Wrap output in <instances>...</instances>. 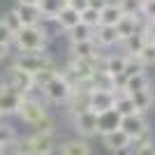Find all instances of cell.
Instances as JSON below:
<instances>
[{
  "mask_svg": "<svg viewBox=\"0 0 155 155\" xmlns=\"http://www.w3.org/2000/svg\"><path fill=\"white\" fill-rule=\"evenodd\" d=\"M51 42V32L44 23L37 26H23L16 35H14L12 46L16 49V53H42L49 49Z\"/></svg>",
  "mask_w": 155,
  "mask_h": 155,
  "instance_id": "obj_1",
  "label": "cell"
},
{
  "mask_svg": "<svg viewBox=\"0 0 155 155\" xmlns=\"http://www.w3.org/2000/svg\"><path fill=\"white\" fill-rule=\"evenodd\" d=\"M0 86H5V88H9V91L19 93L21 97L32 95V93L37 91V88H35V77L28 74V72H23L21 67H16L14 63L2 72V77H0Z\"/></svg>",
  "mask_w": 155,
  "mask_h": 155,
  "instance_id": "obj_2",
  "label": "cell"
},
{
  "mask_svg": "<svg viewBox=\"0 0 155 155\" xmlns=\"http://www.w3.org/2000/svg\"><path fill=\"white\" fill-rule=\"evenodd\" d=\"M39 91H42V95H44V100L49 104H65L70 100L74 88H72V84L63 77V72H58V74H56L51 81H46Z\"/></svg>",
  "mask_w": 155,
  "mask_h": 155,
  "instance_id": "obj_3",
  "label": "cell"
},
{
  "mask_svg": "<svg viewBox=\"0 0 155 155\" xmlns=\"http://www.w3.org/2000/svg\"><path fill=\"white\" fill-rule=\"evenodd\" d=\"M51 63H56V60H53L51 53H46V51H42V53H16V58H14V65L21 67L23 72H28V74H32V77L37 72H42L44 67H49Z\"/></svg>",
  "mask_w": 155,
  "mask_h": 155,
  "instance_id": "obj_4",
  "label": "cell"
},
{
  "mask_svg": "<svg viewBox=\"0 0 155 155\" xmlns=\"http://www.w3.org/2000/svg\"><path fill=\"white\" fill-rule=\"evenodd\" d=\"M46 114H49V111H46V107L42 104V100H37V97H32V95L23 97L19 111H16V116H19L23 123H28V125H35L39 118H44Z\"/></svg>",
  "mask_w": 155,
  "mask_h": 155,
  "instance_id": "obj_5",
  "label": "cell"
},
{
  "mask_svg": "<svg viewBox=\"0 0 155 155\" xmlns=\"http://www.w3.org/2000/svg\"><path fill=\"white\" fill-rule=\"evenodd\" d=\"M72 125H74V130L79 132V137H84V139H91V137L100 134V132H97V114L91 111V109L77 114V116L72 118Z\"/></svg>",
  "mask_w": 155,
  "mask_h": 155,
  "instance_id": "obj_6",
  "label": "cell"
},
{
  "mask_svg": "<svg viewBox=\"0 0 155 155\" xmlns=\"http://www.w3.org/2000/svg\"><path fill=\"white\" fill-rule=\"evenodd\" d=\"M100 139H102V146L107 150H111V153H125V150H130V141H132L120 127L114 130V132H107V134H100Z\"/></svg>",
  "mask_w": 155,
  "mask_h": 155,
  "instance_id": "obj_7",
  "label": "cell"
},
{
  "mask_svg": "<svg viewBox=\"0 0 155 155\" xmlns=\"http://www.w3.org/2000/svg\"><path fill=\"white\" fill-rule=\"evenodd\" d=\"M120 130H123L130 139H134V137L143 134V132L150 130V127H148V120H146L143 114H130V116L120 118Z\"/></svg>",
  "mask_w": 155,
  "mask_h": 155,
  "instance_id": "obj_8",
  "label": "cell"
},
{
  "mask_svg": "<svg viewBox=\"0 0 155 155\" xmlns=\"http://www.w3.org/2000/svg\"><path fill=\"white\" fill-rule=\"evenodd\" d=\"M21 100H23V97H21L19 93L0 86V116H16V111H19V107H21Z\"/></svg>",
  "mask_w": 155,
  "mask_h": 155,
  "instance_id": "obj_9",
  "label": "cell"
},
{
  "mask_svg": "<svg viewBox=\"0 0 155 155\" xmlns=\"http://www.w3.org/2000/svg\"><path fill=\"white\" fill-rule=\"evenodd\" d=\"M91 111L95 114H102L107 109H114V102H116V91H91Z\"/></svg>",
  "mask_w": 155,
  "mask_h": 155,
  "instance_id": "obj_10",
  "label": "cell"
},
{
  "mask_svg": "<svg viewBox=\"0 0 155 155\" xmlns=\"http://www.w3.org/2000/svg\"><path fill=\"white\" fill-rule=\"evenodd\" d=\"M97 53H102V49L95 44V39L70 42V46H67V56H72V58H95Z\"/></svg>",
  "mask_w": 155,
  "mask_h": 155,
  "instance_id": "obj_11",
  "label": "cell"
},
{
  "mask_svg": "<svg viewBox=\"0 0 155 155\" xmlns=\"http://www.w3.org/2000/svg\"><path fill=\"white\" fill-rule=\"evenodd\" d=\"M93 39H95V44L100 46V49H109V46H118L120 44V37H118V32H116V26H97Z\"/></svg>",
  "mask_w": 155,
  "mask_h": 155,
  "instance_id": "obj_12",
  "label": "cell"
},
{
  "mask_svg": "<svg viewBox=\"0 0 155 155\" xmlns=\"http://www.w3.org/2000/svg\"><path fill=\"white\" fill-rule=\"evenodd\" d=\"M12 9L16 12V16L21 19V23H23V26H37V23H42V12H39L37 5H23V2H14Z\"/></svg>",
  "mask_w": 155,
  "mask_h": 155,
  "instance_id": "obj_13",
  "label": "cell"
},
{
  "mask_svg": "<svg viewBox=\"0 0 155 155\" xmlns=\"http://www.w3.org/2000/svg\"><path fill=\"white\" fill-rule=\"evenodd\" d=\"M120 114L116 109H107L102 114H97V132L100 134H107V132H114V130L120 127Z\"/></svg>",
  "mask_w": 155,
  "mask_h": 155,
  "instance_id": "obj_14",
  "label": "cell"
},
{
  "mask_svg": "<svg viewBox=\"0 0 155 155\" xmlns=\"http://www.w3.org/2000/svg\"><path fill=\"white\" fill-rule=\"evenodd\" d=\"M60 155H93V146L88 143V139H70V141L60 143Z\"/></svg>",
  "mask_w": 155,
  "mask_h": 155,
  "instance_id": "obj_15",
  "label": "cell"
},
{
  "mask_svg": "<svg viewBox=\"0 0 155 155\" xmlns=\"http://www.w3.org/2000/svg\"><path fill=\"white\" fill-rule=\"evenodd\" d=\"M77 23H81V16H79V12H74V9L67 7V5H65L63 9H60V14L53 19V26L58 28V30H63V32L72 30Z\"/></svg>",
  "mask_w": 155,
  "mask_h": 155,
  "instance_id": "obj_16",
  "label": "cell"
},
{
  "mask_svg": "<svg viewBox=\"0 0 155 155\" xmlns=\"http://www.w3.org/2000/svg\"><path fill=\"white\" fill-rule=\"evenodd\" d=\"M67 5V0H39V12H42V23L49 26L53 23V19L60 14V9Z\"/></svg>",
  "mask_w": 155,
  "mask_h": 155,
  "instance_id": "obj_17",
  "label": "cell"
},
{
  "mask_svg": "<svg viewBox=\"0 0 155 155\" xmlns=\"http://www.w3.org/2000/svg\"><path fill=\"white\" fill-rule=\"evenodd\" d=\"M141 28H143L141 16H123V19L116 23V32H118V37H120V42L127 39L130 35H134L137 30H141Z\"/></svg>",
  "mask_w": 155,
  "mask_h": 155,
  "instance_id": "obj_18",
  "label": "cell"
},
{
  "mask_svg": "<svg viewBox=\"0 0 155 155\" xmlns=\"http://www.w3.org/2000/svg\"><path fill=\"white\" fill-rule=\"evenodd\" d=\"M148 39H150V37H148V32L141 28V30H137L134 35H130L127 39H123V42H120L118 46L123 49V53H139Z\"/></svg>",
  "mask_w": 155,
  "mask_h": 155,
  "instance_id": "obj_19",
  "label": "cell"
},
{
  "mask_svg": "<svg viewBox=\"0 0 155 155\" xmlns=\"http://www.w3.org/2000/svg\"><path fill=\"white\" fill-rule=\"evenodd\" d=\"M130 97H132V102H134L137 114H146V111H150V107H153V102H155L153 91H150V88H143V91L130 93Z\"/></svg>",
  "mask_w": 155,
  "mask_h": 155,
  "instance_id": "obj_20",
  "label": "cell"
},
{
  "mask_svg": "<svg viewBox=\"0 0 155 155\" xmlns=\"http://www.w3.org/2000/svg\"><path fill=\"white\" fill-rule=\"evenodd\" d=\"M123 16H125V14H123V9L118 7V2H114V0H111L109 5L100 12V26H116Z\"/></svg>",
  "mask_w": 155,
  "mask_h": 155,
  "instance_id": "obj_21",
  "label": "cell"
},
{
  "mask_svg": "<svg viewBox=\"0 0 155 155\" xmlns=\"http://www.w3.org/2000/svg\"><path fill=\"white\" fill-rule=\"evenodd\" d=\"M114 109H116L120 116H130V114H137L134 102H132L130 93H125V91H116V102H114Z\"/></svg>",
  "mask_w": 155,
  "mask_h": 155,
  "instance_id": "obj_22",
  "label": "cell"
},
{
  "mask_svg": "<svg viewBox=\"0 0 155 155\" xmlns=\"http://www.w3.org/2000/svg\"><path fill=\"white\" fill-rule=\"evenodd\" d=\"M104 72H109L111 77H116L125 70V53H114V56H104Z\"/></svg>",
  "mask_w": 155,
  "mask_h": 155,
  "instance_id": "obj_23",
  "label": "cell"
},
{
  "mask_svg": "<svg viewBox=\"0 0 155 155\" xmlns=\"http://www.w3.org/2000/svg\"><path fill=\"white\" fill-rule=\"evenodd\" d=\"M143 88H150V79L146 72H139V74H132V77H127V81H125V93H137V91H143Z\"/></svg>",
  "mask_w": 155,
  "mask_h": 155,
  "instance_id": "obj_24",
  "label": "cell"
},
{
  "mask_svg": "<svg viewBox=\"0 0 155 155\" xmlns=\"http://www.w3.org/2000/svg\"><path fill=\"white\" fill-rule=\"evenodd\" d=\"M65 35H67V39H70V42H86V39H93L95 28L86 26V23H77V26L72 28V30H67Z\"/></svg>",
  "mask_w": 155,
  "mask_h": 155,
  "instance_id": "obj_25",
  "label": "cell"
},
{
  "mask_svg": "<svg viewBox=\"0 0 155 155\" xmlns=\"http://www.w3.org/2000/svg\"><path fill=\"white\" fill-rule=\"evenodd\" d=\"M16 139H19V137H16V130H14L12 125L9 123H0V146H2V148L14 146Z\"/></svg>",
  "mask_w": 155,
  "mask_h": 155,
  "instance_id": "obj_26",
  "label": "cell"
},
{
  "mask_svg": "<svg viewBox=\"0 0 155 155\" xmlns=\"http://www.w3.org/2000/svg\"><path fill=\"white\" fill-rule=\"evenodd\" d=\"M32 127H35V132H42V134H56V118L46 114V116L39 118Z\"/></svg>",
  "mask_w": 155,
  "mask_h": 155,
  "instance_id": "obj_27",
  "label": "cell"
},
{
  "mask_svg": "<svg viewBox=\"0 0 155 155\" xmlns=\"http://www.w3.org/2000/svg\"><path fill=\"white\" fill-rule=\"evenodd\" d=\"M116 2H118V7L123 9L125 16H139L143 0H116Z\"/></svg>",
  "mask_w": 155,
  "mask_h": 155,
  "instance_id": "obj_28",
  "label": "cell"
},
{
  "mask_svg": "<svg viewBox=\"0 0 155 155\" xmlns=\"http://www.w3.org/2000/svg\"><path fill=\"white\" fill-rule=\"evenodd\" d=\"M139 58H141V63L148 67V65H155V42L153 39H148L146 44H143V49L139 53H137Z\"/></svg>",
  "mask_w": 155,
  "mask_h": 155,
  "instance_id": "obj_29",
  "label": "cell"
},
{
  "mask_svg": "<svg viewBox=\"0 0 155 155\" xmlns=\"http://www.w3.org/2000/svg\"><path fill=\"white\" fill-rule=\"evenodd\" d=\"M2 23H5V26L14 32V35H16V32L23 28V23H21V19L16 16V12H14V9H7V12L2 14Z\"/></svg>",
  "mask_w": 155,
  "mask_h": 155,
  "instance_id": "obj_30",
  "label": "cell"
},
{
  "mask_svg": "<svg viewBox=\"0 0 155 155\" xmlns=\"http://www.w3.org/2000/svg\"><path fill=\"white\" fill-rule=\"evenodd\" d=\"M79 16H81V23H86V26H91V28L100 26V12L93 9V7H86L84 12H79Z\"/></svg>",
  "mask_w": 155,
  "mask_h": 155,
  "instance_id": "obj_31",
  "label": "cell"
},
{
  "mask_svg": "<svg viewBox=\"0 0 155 155\" xmlns=\"http://www.w3.org/2000/svg\"><path fill=\"white\" fill-rule=\"evenodd\" d=\"M139 16H141L143 21L155 19V0H143V2H141V12H139Z\"/></svg>",
  "mask_w": 155,
  "mask_h": 155,
  "instance_id": "obj_32",
  "label": "cell"
},
{
  "mask_svg": "<svg viewBox=\"0 0 155 155\" xmlns=\"http://www.w3.org/2000/svg\"><path fill=\"white\" fill-rule=\"evenodd\" d=\"M12 42H14V32L2 23V19H0V44H9L12 46Z\"/></svg>",
  "mask_w": 155,
  "mask_h": 155,
  "instance_id": "obj_33",
  "label": "cell"
},
{
  "mask_svg": "<svg viewBox=\"0 0 155 155\" xmlns=\"http://www.w3.org/2000/svg\"><path fill=\"white\" fill-rule=\"evenodd\" d=\"M132 155H155V141H148V143H141L132 148Z\"/></svg>",
  "mask_w": 155,
  "mask_h": 155,
  "instance_id": "obj_34",
  "label": "cell"
},
{
  "mask_svg": "<svg viewBox=\"0 0 155 155\" xmlns=\"http://www.w3.org/2000/svg\"><path fill=\"white\" fill-rule=\"evenodd\" d=\"M67 7H72L74 12H84L88 7V0H67Z\"/></svg>",
  "mask_w": 155,
  "mask_h": 155,
  "instance_id": "obj_35",
  "label": "cell"
},
{
  "mask_svg": "<svg viewBox=\"0 0 155 155\" xmlns=\"http://www.w3.org/2000/svg\"><path fill=\"white\" fill-rule=\"evenodd\" d=\"M109 2H111V0H88V7H93V9H97V12H102Z\"/></svg>",
  "mask_w": 155,
  "mask_h": 155,
  "instance_id": "obj_36",
  "label": "cell"
},
{
  "mask_svg": "<svg viewBox=\"0 0 155 155\" xmlns=\"http://www.w3.org/2000/svg\"><path fill=\"white\" fill-rule=\"evenodd\" d=\"M9 56H12V46L9 44H0V63H5Z\"/></svg>",
  "mask_w": 155,
  "mask_h": 155,
  "instance_id": "obj_37",
  "label": "cell"
},
{
  "mask_svg": "<svg viewBox=\"0 0 155 155\" xmlns=\"http://www.w3.org/2000/svg\"><path fill=\"white\" fill-rule=\"evenodd\" d=\"M16 2H23V5H39V0H16Z\"/></svg>",
  "mask_w": 155,
  "mask_h": 155,
  "instance_id": "obj_38",
  "label": "cell"
},
{
  "mask_svg": "<svg viewBox=\"0 0 155 155\" xmlns=\"http://www.w3.org/2000/svg\"><path fill=\"white\" fill-rule=\"evenodd\" d=\"M0 155H5V148H2V146H0Z\"/></svg>",
  "mask_w": 155,
  "mask_h": 155,
  "instance_id": "obj_39",
  "label": "cell"
},
{
  "mask_svg": "<svg viewBox=\"0 0 155 155\" xmlns=\"http://www.w3.org/2000/svg\"><path fill=\"white\" fill-rule=\"evenodd\" d=\"M153 97H155V88H153Z\"/></svg>",
  "mask_w": 155,
  "mask_h": 155,
  "instance_id": "obj_40",
  "label": "cell"
},
{
  "mask_svg": "<svg viewBox=\"0 0 155 155\" xmlns=\"http://www.w3.org/2000/svg\"><path fill=\"white\" fill-rule=\"evenodd\" d=\"M153 42H155V37H153Z\"/></svg>",
  "mask_w": 155,
  "mask_h": 155,
  "instance_id": "obj_41",
  "label": "cell"
},
{
  "mask_svg": "<svg viewBox=\"0 0 155 155\" xmlns=\"http://www.w3.org/2000/svg\"><path fill=\"white\" fill-rule=\"evenodd\" d=\"M0 118H2V116H0Z\"/></svg>",
  "mask_w": 155,
  "mask_h": 155,
  "instance_id": "obj_42",
  "label": "cell"
}]
</instances>
